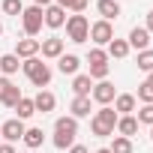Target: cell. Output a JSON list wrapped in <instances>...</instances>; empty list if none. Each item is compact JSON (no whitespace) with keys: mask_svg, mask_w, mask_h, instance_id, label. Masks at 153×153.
I'll return each mask as SVG.
<instances>
[{"mask_svg":"<svg viewBox=\"0 0 153 153\" xmlns=\"http://www.w3.org/2000/svg\"><path fill=\"white\" fill-rule=\"evenodd\" d=\"M117 120H120V114H117L111 105H102V108L93 114V120H90V129H93V135H99V138H108V135H114V126H117Z\"/></svg>","mask_w":153,"mask_h":153,"instance_id":"6da1fadb","label":"cell"},{"mask_svg":"<svg viewBox=\"0 0 153 153\" xmlns=\"http://www.w3.org/2000/svg\"><path fill=\"white\" fill-rule=\"evenodd\" d=\"M21 69H24L27 78L33 81V87H39V90L48 87V81H51V66H48V63H42L39 57H30V60L21 63Z\"/></svg>","mask_w":153,"mask_h":153,"instance_id":"7a4b0ae2","label":"cell"},{"mask_svg":"<svg viewBox=\"0 0 153 153\" xmlns=\"http://www.w3.org/2000/svg\"><path fill=\"white\" fill-rule=\"evenodd\" d=\"M66 36H69V42H87L90 39V21L84 15H69L66 18Z\"/></svg>","mask_w":153,"mask_h":153,"instance_id":"3957f363","label":"cell"},{"mask_svg":"<svg viewBox=\"0 0 153 153\" xmlns=\"http://www.w3.org/2000/svg\"><path fill=\"white\" fill-rule=\"evenodd\" d=\"M21 24H24V33L33 39V36L42 30V24H45V18H42V9H39V6H27V9L21 12Z\"/></svg>","mask_w":153,"mask_h":153,"instance_id":"277c9868","label":"cell"},{"mask_svg":"<svg viewBox=\"0 0 153 153\" xmlns=\"http://www.w3.org/2000/svg\"><path fill=\"white\" fill-rule=\"evenodd\" d=\"M90 39L96 42V45H108L111 39H114V27H111V21H96V24H90Z\"/></svg>","mask_w":153,"mask_h":153,"instance_id":"5b68a950","label":"cell"},{"mask_svg":"<svg viewBox=\"0 0 153 153\" xmlns=\"http://www.w3.org/2000/svg\"><path fill=\"white\" fill-rule=\"evenodd\" d=\"M0 135L6 138V144H15V141H21V138H24V120H18V117L6 120L3 126H0Z\"/></svg>","mask_w":153,"mask_h":153,"instance_id":"8992f818","label":"cell"},{"mask_svg":"<svg viewBox=\"0 0 153 153\" xmlns=\"http://www.w3.org/2000/svg\"><path fill=\"white\" fill-rule=\"evenodd\" d=\"M18 99H21V90H18L9 78H0V102H3L6 108H15Z\"/></svg>","mask_w":153,"mask_h":153,"instance_id":"52a82bcc","label":"cell"},{"mask_svg":"<svg viewBox=\"0 0 153 153\" xmlns=\"http://www.w3.org/2000/svg\"><path fill=\"white\" fill-rule=\"evenodd\" d=\"M90 96H93L99 105H111V102H114V96H117V90H114V84H111V81H99V84H93Z\"/></svg>","mask_w":153,"mask_h":153,"instance_id":"ba28073f","label":"cell"},{"mask_svg":"<svg viewBox=\"0 0 153 153\" xmlns=\"http://www.w3.org/2000/svg\"><path fill=\"white\" fill-rule=\"evenodd\" d=\"M42 18H45V24H48L51 30H57V27H63V24H66V9H60L57 3H51V6H45V9H42Z\"/></svg>","mask_w":153,"mask_h":153,"instance_id":"9c48e42d","label":"cell"},{"mask_svg":"<svg viewBox=\"0 0 153 153\" xmlns=\"http://www.w3.org/2000/svg\"><path fill=\"white\" fill-rule=\"evenodd\" d=\"M39 51H42V57L57 60V57L63 54V39H60V36H48V39H42V42H39Z\"/></svg>","mask_w":153,"mask_h":153,"instance_id":"30bf717a","label":"cell"},{"mask_svg":"<svg viewBox=\"0 0 153 153\" xmlns=\"http://www.w3.org/2000/svg\"><path fill=\"white\" fill-rule=\"evenodd\" d=\"M126 42H129V48H138V51H144V48L150 45V33H147V27H132Z\"/></svg>","mask_w":153,"mask_h":153,"instance_id":"8fae6325","label":"cell"},{"mask_svg":"<svg viewBox=\"0 0 153 153\" xmlns=\"http://www.w3.org/2000/svg\"><path fill=\"white\" fill-rule=\"evenodd\" d=\"M39 54V39H18V48H15V57H24V60H30V57H36Z\"/></svg>","mask_w":153,"mask_h":153,"instance_id":"7c38bea8","label":"cell"},{"mask_svg":"<svg viewBox=\"0 0 153 153\" xmlns=\"http://www.w3.org/2000/svg\"><path fill=\"white\" fill-rule=\"evenodd\" d=\"M78 66H81V60L75 57V54H60L57 57V69L63 75H78Z\"/></svg>","mask_w":153,"mask_h":153,"instance_id":"4fadbf2b","label":"cell"},{"mask_svg":"<svg viewBox=\"0 0 153 153\" xmlns=\"http://www.w3.org/2000/svg\"><path fill=\"white\" fill-rule=\"evenodd\" d=\"M96 12L102 15V21H114V18L120 15V3H117V0H99V3H96Z\"/></svg>","mask_w":153,"mask_h":153,"instance_id":"5bb4252c","label":"cell"},{"mask_svg":"<svg viewBox=\"0 0 153 153\" xmlns=\"http://www.w3.org/2000/svg\"><path fill=\"white\" fill-rule=\"evenodd\" d=\"M33 105H36V111H54V105H57V99H54V93L51 90H39L36 96H33Z\"/></svg>","mask_w":153,"mask_h":153,"instance_id":"9a60e30c","label":"cell"},{"mask_svg":"<svg viewBox=\"0 0 153 153\" xmlns=\"http://www.w3.org/2000/svg\"><path fill=\"white\" fill-rule=\"evenodd\" d=\"M114 129H117V132H120L123 138H132V135L138 132V120H135L132 114H123V117L117 120V126H114Z\"/></svg>","mask_w":153,"mask_h":153,"instance_id":"2e32d148","label":"cell"},{"mask_svg":"<svg viewBox=\"0 0 153 153\" xmlns=\"http://www.w3.org/2000/svg\"><path fill=\"white\" fill-rule=\"evenodd\" d=\"M72 90H75V96H90L93 78H90V75H75V78H72Z\"/></svg>","mask_w":153,"mask_h":153,"instance_id":"e0dca14e","label":"cell"},{"mask_svg":"<svg viewBox=\"0 0 153 153\" xmlns=\"http://www.w3.org/2000/svg\"><path fill=\"white\" fill-rule=\"evenodd\" d=\"M114 111H117V114L135 111V96H132V93H117V96H114Z\"/></svg>","mask_w":153,"mask_h":153,"instance_id":"ac0fdd59","label":"cell"},{"mask_svg":"<svg viewBox=\"0 0 153 153\" xmlns=\"http://www.w3.org/2000/svg\"><path fill=\"white\" fill-rule=\"evenodd\" d=\"M69 111H72L75 120H78V117H87V114H90V96H75L72 105H69Z\"/></svg>","mask_w":153,"mask_h":153,"instance_id":"d6986e66","label":"cell"},{"mask_svg":"<svg viewBox=\"0 0 153 153\" xmlns=\"http://www.w3.org/2000/svg\"><path fill=\"white\" fill-rule=\"evenodd\" d=\"M24 144H27V150H36V147H42V141H45V132L42 129H24V138H21Z\"/></svg>","mask_w":153,"mask_h":153,"instance_id":"ffe728a7","label":"cell"},{"mask_svg":"<svg viewBox=\"0 0 153 153\" xmlns=\"http://www.w3.org/2000/svg\"><path fill=\"white\" fill-rule=\"evenodd\" d=\"M54 132H66V135H78V120H75L72 114H69V117H57V123H54Z\"/></svg>","mask_w":153,"mask_h":153,"instance_id":"44dd1931","label":"cell"},{"mask_svg":"<svg viewBox=\"0 0 153 153\" xmlns=\"http://www.w3.org/2000/svg\"><path fill=\"white\" fill-rule=\"evenodd\" d=\"M105 54H108V57H117V60H123V57L129 54V42H126V39H111Z\"/></svg>","mask_w":153,"mask_h":153,"instance_id":"7402d4cb","label":"cell"},{"mask_svg":"<svg viewBox=\"0 0 153 153\" xmlns=\"http://www.w3.org/2000/svg\"><path fill=\"white\" fill-rule=\"evenodd\" d=\"M15 111H18V120H27V117H33V114H36V105H33V99L21 96V99H18V105H15Z\"/></svg>","mask_w":153,"mask_h":153,"instance_id":"603a6c76","label":"cell"},{"mask_svg":"<svg viewBox=\"0 0 153 153\" xmlns=\"http://www.w3.org/2000/svg\"><path fill=\"white\" fill-rule=\"evenodd\" d=\"M18 57L15 54H3V57H0V72H3V75H12V72H18Z\"/></svg>","mask_w":153,"mask_h":153,"instance_id":"cb8c5ba5","label":"cell"},{"mask_svg":"<svg viewBox=\"0 0 153 153\" xmlns=\"http://www.w3.org/2000/svg\"><path fill=\"white\" fill-rule=\"evenodd\" d=\"M111 153H132V138H123V135H114V141H111V147H108Z\"/></svg>","mask_w":153,"mask_h":153,"instance_id":"d4e9b609","label":"cell"},{"mask_svg":"<svg viewBox=\"0 0 153 153\" xmlns=\"http://www.w3.org/2000/svg\"><path fill=\"white\" fill-rule=\"evenodd\" d=\"M138 69L141 72H153V48H144V51H138Z\"/></svg>","mask_w":153,"mask_h":153,"instance_id":"484cf974","label":"cell"},{"mask_svg":"<svg viewBox=\"0 0 153 153\" xmlns=\"http://www.w3.org/2000/svg\"><path fill=\"white\" fill-rule=\"evenodd\" d=\"M87 3H90V0H57L60 9H72L75 15H81V12L87 9Z\"/></svg>","mask_w":153,"mask_h":153,"instance_id":"4316f807","label":"cell"},{"mask_svg":"<svg viewBox=\"0 0 153 153\" xmlns=\"http://www.w3.org/2000/svg\"><path fill=\"white\" fill-rule=\"evenodd\" d=\"M75 144V135H66V132H54V147L57 150H69Z\"/></svg>","mask_w":153,"mask_h":153,"instance_id":"83f0119b","label":"cell"},{"mask_svg":"<svg viewBox=\"0 0 153 153\" xmlns=\"http://www.w3.org/2000/svg\"><path fill=\"white\" fill-rule=\"evenodd\" d=\"M135 99H141L144 105H153V84H147V81L138 84V96H135Z\"/></svg>","mask_w":153,"mask_h":153,"instance_id":"f1b7e54d","label":"cell"},{"mask_svg":"<svg viewBox=\"0 0 153 153\" xmlns=\"http://www.w3.org/2000/svg\"><path fill=\"white\" fill-rule=\"evenodd\" d=\"M87 75H90V78H99V81H105V78H108V63H93Z\"/></svg>","mask_w":153,"mask_h":153,"instance_id":"f546056e","label":"cell"},{"mask_svg":"<svg viewBox=\"0 0 153 153\" xmlns=\"http://www.w3.org/2000/svg\"><path fill=\"white\" fill-rule=\"evenodd\" d=\"M3 12L6 15H21L24 12V3H21V0H3Z\"/></svg>","mask_w":153,"mask_h":153,"instance_id":"4dcf8cb0","label":"cell"},{"mask_svg":"<svg viewBox=\"0 0 153 153\" xmlns=\"http://www.w3.org/2000/svg\"><path fill=\"white\" fill-rule=\"evenodd\" d=\"M138 123H147V126H153V105H144V108H138V117H135Z\"/></svg>","mask_w":153,"mask_h":153,"instance_id":"1f68e13d","label":"cell"},{"mask_svg":"<svg viewBox=\"0 0 153 153\" xmlns=\"http://www.w3.org/2000/svg\"><path fill=\"white\" fill-rule=\"evenodd\" d=\"M87 60H90V66H93V63H108V54H105V51H102V48H93V51H90V57H87Z\"/></svg>","mask_w":153,"mask_h":153,"instance_id":"d6a6232c","label":"cell"},{"mask_svg":"<svg viewBox=\"0 0 153 153\" xmlns=\"http://www.w3.org/2000/svg\"><path fill=\"white\" fill-rule=\"evenodd\" d=\"M69 153H90V150H87L84 144H72V147H69Z\"/></svg>","mask_w":153,"mask_h":153,"instance_id":"836d02e7","label":"cell"},{"mask_svg":"<svg viewBox=\"0 0 153 153\" xmlns=\"http://www.w3.org/2000/svg\"><path fill=\"white\" fill-rule=\"evenodd\" d=\"M147 33H153V9L147 12Z\"/></svg>","mask_w":153,"mask_h":153,"instance_id":"e575fe53","label":"cell"},{"mask_svg":"<svg viewBox=\"0 0 153 153\" xmlns=\"http://www.w3.org/2000/svg\"><path fill=\"white\" fill-rule=\"evenodd\" d=\"M33 6H39V9H45V6H51V0H33Z\"/></svg>","mask_w":153,"mask_h":153,"instance_id":"d590c367","label":"cell"},{"mask_svg":"<svg viewBox=\"0 0 153 153\" xmlns=\"http://www.w3.org/2000/svg\"><path fill=\"white\" fill-rule=\"evenodd\" d=\"M0 153H15V147L12 144H0Z\"/></svg>","mask_w":153,"mask_h":153,"instance_id":"8d00e7d4","label":"cell"},{"mask_svg":"<svg viewBox=\"0 0 153 153\" xmlns=\"http://www.w3.org/2000/svg\"><path fill=\"white\" fill-rule=\"evenodd\" d=\"M147 84H153V72H150V75H147Z\"/></svg>","mask_w":153,"mask_h":153,"instance_id":"74e56055","label":"cell"},{"mask_svg":"<svg viewBox=\"0 0 153 153\" xmlns=\"http://www.w3.org/2000/svg\"><path fill=\"white\" fill-rule=\"evenodd\" d=\"M96 153H111V150H108V147H102V150H96Z\"/></svg>","mask_w":153,"mask_h":153,"instance_id":"f35d334b","label":"cell"},{"mask_svg":"<svg viewBox=\"0 0 153 153\" xmlns=\"http://www.w3.org/2000/svg\"><path fill=\"white\" fill-rule=\"evenodd\" d=\"M150 138H153V126H150Z\"/></svg>","mask_w":153,"mask_h":153,"instance_id":"ab89813d","label":"cell"},{"mask_svg":"<svg viewBox=\"0 0 153 153\" xmlns=\"http://www.w3.org/2000/svg\"><path fill=\"white\" fill-rule=\"evenodd\" d=\"M0 33H3V24H0Z\"/></svg>","mask_w":153,"mask_h":153,"instance_id":"60d3db41","label":"cell"},{"mask_svg":"<svg viewBox=\"0 0 153 153\" xmlns=\"http://www.w3.org/2000/svg\"><path fill=\"white\" fill-rule=\"evenodd\" d=\"M24 153H30V150H24Z\"/></svg>","mask_w":153,"mask_h":153,"instance_id":"b9f144b4","label":"cell"}]
</instances>
